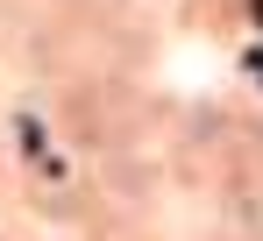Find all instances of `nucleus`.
I'll list each match as a JSON object with an SVG mask.
<instances>
[{
  "instance_id": "nucleus-1",
  "label": "nucleus",
  "mask_w": 263,
  "mask_h": 241,
  "mask_svg": "<svg viewBox=\"0 0 263 241\" xmlns=\"http://www.w3.org/2000/svg\"><path fill=\"white\" fill-rule=\"evenodd\" d=\"M256 22H263V0H256Z\"/></svg>"
}]
</instances>
